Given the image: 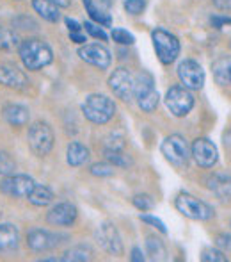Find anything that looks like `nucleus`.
<instances>
[{
  "label": "nucleus",
  "instance_id": "nucleus-1",
  "mask_svg": "<svg viewBox=\"0 0 231 262\" xmlns=\"http://www.w3.org/2000/svg\"><path fill=\"white\" fill-rule=\"evenodd\" d=\"M18 54L23 62V66L31 72H38L43 70L45 66H48L54 61V52L50 49L48 43H45L43 39H25L18 47Z\"/></svg>",
  "mask_w": 231,
  "mask_h": 262
},
{
  "label": "nucleus",
  "instance_id": "nucleus-2",
  "mask_svg": "<svg viewBox=\"0 0 231 262\" xmlns=\"http://www.w3.org/2000/svg\"><path fill=\"white\" fill-rule=\"evenodd\" d=\"M82 113L86 120L96 125H105L116 114V104L105 95H89L82 102Z\"/></svg>",
  "mask_w": 231,
  "mask_h": 262
},
{
  "label": "nucleus",
  "instance_id": "nucleus-3",
  "mask_svg": "<svg viewBox=\"0 0 231 262\" xmlns=\"http://www.w3.org/2000/svg\"><path fill=\"white\" fill-rule=\"evenodd\" d=\"M174 205L178 212H182L185 217L194 221H210L215 216L214 207H210L207 202L199 200V198L189 193H179L174 200Z\"/></svg>",
  "mask_w": 231,
  "mask_h": 262
},
{
  "label": "nucleus",
  "instance_id": "nucleus-4",
  "mask_svg": "<svg viewBox=\"0 0 231 262\" xmlns=\"http://www.w3.org/2000/svg\"><path fill=\"white\" fill-rule=\"evenodd\" d=\"M151 41L153 49L157 52V57L162 64H171L176 61V57L179 55V41L174 34H171L166 29L157 27L151 32Z\"/></svg>",
  "mask_w": 231,
  "mask_h": 262
},
{
  "label": "nucleus",
  "instance_id": "nucleus-5",
  "mask_svg": "<svg viewBox=\"0 0 231 262\" xmlns=\"http://www.w3.org/2000/svg\"><path fill=\"white\" fill-rule=\"evenodd\" d=\"M160 152L166 157L167 162H171L176 168H183L187 166L190 159V146L187 139L179 134H171L160 145Z\"/></svg>",
  "mask_w": 231,
  "mask_h": 262
},
{
  "label": "nucleus",
  "instance_id": "nucleus-6",
  "mask_svg": "<svg viewBox=\"0 0 231 262\" xmlns=\"http://www.w3.org/2000/svg\"><path fill=\"white\" fill-rule=\"evenodd\" d=\"M27 143L31 146V150L38 157H45L52 152L54 148V132L50 128L48 123L43 121H36L29 127L27 134Z\"/></svg>",
  "mask_w": 231,
  "mask_h": 262
},
{
  "label": "nucleus",
  "instance_id": "nucleus-7",
  "mask_svg": "<svg viewBox=\"0 0 231 262\" xmlns=\"http://www.w3.org/2000/svg\"><path fill=\"white\" fill-rule=\"evenodd\" d=\"M134 98H137V104L142 111L146 113H153V111L159 107L160 97L159 91L155 90V82H153V77L149 73H141V75L135 79V91Z\"/></svg>",
  "mask_w": 231,
  "mask_h": 262
},
{
  "label": "nucleus",
  "instance_id": "nucleus-8",
  "mask_svg": "<svg viewBox=\"0 0 231 262\" xmlns=\"http://www.w3.org/2000/svg\"><path fill=\"white\" fill-rule=\"evenodd\" d=\"M194 95L185 86H171L166 93V105L171 114L176 118H183L192 111L194 107Z\"/></svg>",
  "mask_w": 231,
  "mask_h": 262
},
{
  "label": "nucleus",
  "instance_id": "nucleus-9",
  "mask_svg": "<svg viewBox=\"0 0 231 262\" xmlns=\"http://www.w3.org/2000/svg\"><path fill=\"white\" fill-rule=\"evenodd\" d=\"M109 88L112 93L116 95L119 100L132 102L134 100V91H135V79L126 68H117L109 77Z\"/></svg>",
  "mask_w": 231,
  "mask_h": 262
},
{
  "label": "nucleus",
  "instance_id": "nucleus-10",
  "mask_svg": "<svg viewBox=\"0 0 231 262\" xmlns=\"http://www.w3.org/2000/svg\"><path fill=\"white\" fill-rule=\"evenodd\" d=\"M178 77L187 90H201L204 86V70L194 59H185L178 64Z\"/></svg>",
  "mask_w": 231,
  "mask_h": 262
},
{
  "label": "nucleus",
  "instance_id": "nucleus-11",
  "mask_svg": "<svg viewBox=\"0 0 231 262\" xmlns=\"http://www.w3.org/2000/svg\"><path fill=\"white\" fill-rule=\"evenodd\" d=\"M36 182L27 175H6L0 182V193L13 198H27Z\"/></svg>",
  "mask_w": 231,
  "mask_h": 262
},
{
  "label": "nucleus",
  "instance_id": "nucleus-12",
  "mask_svg": "<svg viewBox=\"0 0 231 262\" xmlns=\"http://www.w3.org/2000/svg\"><path fill=\"white\" fill-rule=\"evenodd\" d=\"M190 156L201 168H214L219 161L217 146L207 138H197L190 146Z\"/></svg>",
  "mask_w": 231,
  "mask_h": 262
},
{
  "label": "nucleus",
  "instance_id": "nucleus-13",
  "mask_svg": "<svg viewBox=\"0 0 231 262\" xmlns=\"http://www.w3.org/2000/svg\"><path fill=\"white\" fill-rule=\"evenodd\" d=\"M94 237H96L98 245L111 255H123V241H121L119 232L112 223L100 225L94 232Z\"/></svg>",
  "mask_w": 231,
  "mask_h": 262
},
{
  "label": "nucleus",
  "instance_id": "nucleus-14",
  "mask_svg": "<svg viewBox=\"0 0 231 262\" xmlns=\"http://www.w3.org/2000/svg\"><path fill=\"white\" fill-rule=\"evenodd\" d=\"M79 57L82 59L84 62L87 64H93L100 70H107L112 62V57H111V52L105 49L104 45L100 43H93V45H84L79 49Z\"/></svg>",
  "mask_w": 231,
  "mask_h": 262
},
{
  "label": "nucleus",
  "instance_id": "nucleus-15",
  "mask_svg": "<svg viewBox=\"0 0 231 262\" xmlns=\"http://www.w3.org/2000/svg\"><path fill=\"white\" fill-rule=\"evenodd\" d=\"M59 239L61 235L54 234L50 230H45V228H31L27 232V246L34 252H46V250H52L59 245Z\"/></svg>",
  "mask_w": 231,
  "mask_h": 262
},
{
  "label": "nucleus",
  "instance_id": "nucleus-16",
  "mask_svg": "<svg viewBox=\"0 0 231 262\" xmlns=\"http://www.w3.org/2000/svg\"><path fill=\"white\" fill-rule=\"evenodd\" d=\"M79 210L69 202H61V204L54 205L46 214V221L54 227H71L76 221Z\"/></svg>",
  "mask_w": 231,
  "mask_h": 262
},
{
  "label": "nucleus",
  "instance_id": "nucleus-17",
  "mask_svg": "<svg viewBox=\"0 0 231 262\" xmlns=\"http://www.w3.org/2000/svg\"><path fill=\"white\" fill-rule=\"evenodd\" d=\"M0 84L11 90H25L29 86V79L20 68L11 62H0Z\"/></svg>",
  "mask_w": 231,
  "mask_h": 262
},
{
  "label": "nucleus",
  "instance_id": "nucleus-18",
  "mask_svg": "<svg viewBox=\"0 0 231 262\" xmlns=\"http://www.w3.org/2000/svg\"><path fill=\"white\" fill-rule=\"evenodd\" d=\"M207 186L219 200H231V175L214 173L207 179Z\"/></svg>",
  "mask_w": 231,
  "mask_h": 262
},
{
  "label": "nucleus",
  "instance_id": "nucleus-19",
  "mask_svg": "<svg viewBox=\"0 0 231 262\" xmlns=\"http://www.w3.org/2000/svg\"><path fill=\"white\" fill-rule=\"evenodd\" d=\"M4 120L13 127H25L31 120V113L25 105L9 104L4 107Z\"/></svg>",
  "mask_w": 231,
  "mask_h": 262
},
{
  "label": "nucleus",
  "instance_id": "nucleus-20",
  "mask_svg": "<svg viewBox=\"0 0 231 262\" xmlns=\"http://www.w3.org/2000/svg\"><path fill=\"white\" fill-rule=\"evenodd\" d=\"M18 243H20L18 228L11 223L0 225V252H13L18 248Z\"/></svg>",
  "mask_w": 231,
  "mask_h": 262
},
{
  "label": "nucleus",
  "instance_id": "nucleus-21",
  "mask_svg": "<svg viewBox=\"0 0 231 262\" xmlns=\"http://www.w3.org/2000/svg\"><path fill=\"white\" fill-rule=\"evenodd\" d=\"M214 79L221 86H231V55H222L212 64Z\"/></svg>",
  "mask_w": 231,
  "mask_h": 262
},
{
  "label": "nucleus",
  "instance_id": "nucleus-22",
  "mask_svg": "<svg viewBox=\"0 0 231 262\" xmlns=\"http://www.w3.org/2000/svg\"><path fill=\"white\" fill-rule=\"evenodd\" d=\"M32 7H34V11L43 20L50 21V24H57L61 20L59 6L56 2H52V0H32Z\"/></svg>",
  "mask_w": 231,
  "mask_h": 262
},
{
  "label": "nucleus",
  "instance_id": "nucleus-23",
  "mask_svg": "<svg viewBox=\"0 0 231 262\" xmlns=\"http://www.w3.org/2000/svg\"><path fill=\"white\" fill-rule=\"evenodd\" d=\"M89 159V148L84 146L82 143L73 141L68 145V150H66V161H68L69 166H82L87 162Z\"/></svg>",
  "mask_w": 231,
  "mask_h": 262
},
{
  "label": "nucleus",
  "instance_id": "nucleus-24",
  "mask_svg": "<svg viewBox=\"0 0 231 262\" xmlns=\"http://www.w3.org/2000/svg\"><path fill=\"white\" fill-rule=\"evenodd\" d=\"M84 7H86L89 18L94 24L101 25V27H112V18L104 7H98L93 0H84Z\"/></svg>",
  "mask_w": 231,
  "mask_h": 262
},
{
  "label": "nucleus",
  "instance_id": "nucleus-25",
  "mask_svg": "<svg viewBox=\"0 0 231 262\" xmlns=\"http://www.w3.org/2000/svg\"><path fill=\"white\" fill-rule=\"evenodd\" d=\"M146 255L151 260H166L167 259V250L162 239H159L157 235H148L146 237Z\"/></svg>",
  "mask_w": 231,
  "mask_h": 262
},
{
  "label": "nucleus",
  "instance_id": "nucleus-26",
  "mask_svg": "<svg viewBox=\"0 0 231 262\" xmlns=\"http://www.w3.org/2000/svg\"><path fill=\"white\" fill-rule=\"evenodd\" d=\"M27 198L36 207H46V205H50L54 202V193L46 186H38V184H36Z\"/></svg>",
  "mask_w": 231,
  "mask_h": 262
},
{
  "label": "nucleus",
  "instance_id": "nucleus-27",
  "mask_svg": "<svg viewBox=\"0 0 231 262\" xmlns=\"http://www.w3.org/2000/svg\"><path fill=\"white\" fill-rule=\"evenodd\" d=\"M18 45H20V41H18L16 32L0 27V50H13Z\"/></svg>",
  "mask_w": 231,
  "mask_h": 262
},
{
  "label": "nucleus",
  "instance_id": "nucleus-28",
  "mask_svg": "<svg viewBox=\"0 0 231 262\" xmlns=\"http://www.w3.org/2000/svg\"><path fill=\"white\" fill-rule=\"evenodd\" d=\"M89 259H91V250L84 245L68 250V252L64 253V257H61V260H80V262L89 260Z\"/></svg>",
  "mask_w": 231,
  "mask_h": 262
},
{
  "label": "nucleus",
  "instance_id": "nucleus-29",
  "mask_svg": "<svg viewBox=\"0 0 231 262\" xmlns=\"http://www.w3.org/2000/svg\"><path fill=\"white\" fill-rule=\"evenodd\" d=\"M105 159H107L111 164L114 166H121V168H126L128 164H130V157L124 156L123 150H107L105 148Z\"/></svg>",
  "mask_w": 231,
  "mask_h": 262
},
{
  "label": "nucleus",
  "instance_id": "nucleus-30",
  "mask_svg": "<svg viewBox=\"0 0 231 262\" xmlns=\"http://www.w3.org/2000/svg\"><path fill=\"white\" fill-rule=\"evenodd\" d=\"M114 168H116L114 164L105 161V162H96V164H93L89 168V171H91V175H94V177H112L114 175Z\"/></svg>",
  "mask_w": 231,
  "mask_h": 262
},
{
  "label": "nucleus",
  "instance_id": "nucleus-31",
  "mask_svg": "<svg viewBox=\"0 0 231 262\" xmlns=\"http://www.w3.org/2000/svg\"><path fill=\"white\" fill-rule=\"evenodd\" d=\"M201 260L204 262H226L228 257L221 248H204L201 253Z\"/></svg>",
  "mask_w": 231,
  "mask_h": 262
},
{
  "label": "nucleus",
  "instance_id": "nucleus-32",
  "mask_svg": "<svg viewBox=\"0 0 231 262\" xmlns=\"http://www.w3.org/2000/svg\"><path fill=\"white\" fill-rule=\"evenodd\" d=\"M16 169V162L7 152H0V175H13Z\"/></svg>",
  "mask_w": 231,
  "mask_h": 262
},
{
  "label": "nucleus",
  "instance_id": "nucleus-33",
  "mask_svg": "<svg viewBox=\"0 0 231 262\" xmlns=\"http://www.w3.org/2000/svg\"><path fill=\"white\" fill-rule=\"evenodd\" d=\"M112 39H114L117 45H134L135 43L134 34H130V32L124 31V29H114V31H112Z\"/></svg>",
  "mask_w": 231,
  "mask_h": 262
},
{
  "label": "nucleus",
  "instance_id": "nucleus-34",
  "mask_svg": "<svg viewBox=\"0 0 231 262\" xmlns=\"http://www.w3.org/2000/svg\"><path fill=\"white\" fill-rule=\"evenodd\" d=\"M123 7H124V11H126L128 14H132V16H137V14H141L142 11L146 9V0H124Z\"/></svg>",
  "mask_w": 231,
  "mask_h": 262
},
{
  "label": "nucleus",
  "instance_id": "nucleus-35",
  "mask_svg": "<svg viewBox=\"0 0 231 262\" xmlns=\"http://www.w3.org/2000/svg\"><path fill=\"white\" fill-rule=\"evenodd\" d=\"M132 202H134L135 207H137L139 210H142V212H146V210L155 207V202H153V198L149 196V194H135Z\"/></svg>",
  "mask_w": 231,
  "mask_h": 262
},
{
  "label": "nucleus",
  "instance_id": "nucleus-36",
  "mask_svg": "<svg viewBox=\"0 0 231 262\" xmlns=\"http://www.w3.org/2000/svg\"><path fill=\"white\" fill-rule=\"evenodd\" d=\"M139 220L142 221V223H148V225H151V227H155L159 232H162V234H167V228H166V223H164L160 217H157V216H151V214H141L139 216Z\"/></svg>",
  "mask_w": 231,
  "mask_h": 262
},
{
  "label": "nucleus",
  "instance_id": "nucleus-37",
  "mask_svg": "<svg viewBox=\"0 0 231 262\" xmlns=\"http://www.w3.org/2000/svg\"><path fill=\"white\" fill-rule=\"evenodd\" d=\"M82 27L86 29L87 34L93 36L94 39H101V41H107V34H105V31L101 29V25L98 27V25L93 24V21H86V24H84Z\"/></svg>",
  "mask_w": 231,
  "mask_h": 262
},
{
  "label": "nucleus",
  "instance_id": "nucleus-38",
  "mask_svg": "<svg viewBox=\"0 0 231 262\" xmlns=\"http://www.w3.org/2000/svg\"><path fill=\"white\" fill-rule=\"evenodd\" d=\"M215 245H217V248H221L224 253H231V234H228V232L219 234L217 237H215Z\"/></svg>",
  "mask_w": 231,
  "mask_h": 262
},
{
  "label": "nucleus",
  "instance_id": "nucleus-39",
  "mask_svg": "<svg viewBox=\"0 0 231 262\" xmlns=\"http://www.w3.org/2000/svg\"><path fill=\"white\" fill-rule=\"evenodd\" d=\"M105 148L107 150H123L124 148V138L121 136H111L105 139Z\"/></svg>",
  "mask_w": 231,
  "mask_h": 262
},
{
  "label": "nucleus",
  "instance_id": "nucleus-40",
  "mask_svg": "<svg viewBox=\"0 0 231 262\" xmlns=\"http://www.w3.org/2000/svg\"><path fill=\"white\" fill-rule=\"evenodd\" d=\"M210 24L214 25L215 29H222L226 25H231V16H222V14H214L210 18Z\"/></svg>",
  "mask_w": 231,
  "mask_h": 262
},
{
  "label": "nucleus",
  "instance_id": "nucleus-41",
  "mask_svg": "<svg viewBox=\"0 0 231 262\" xmlns=\"http://www.w3.org/2000/svg\"><path fill=\"white\" fill-rule=\"evenodd\" d=\"M212 4H214L219 11H228V13L231 11V0H212Z\"/></svg>",
  "mask_w": 231,
  "mask_h": 262
},
{
  "label": "nucleus",
  "instance_id": "nucleus-42",
  "mask_svg": "<svg viewBox=\"0 0 231 262\" xmlns=\"http://www.w3.org/2000/svg\"><path fill=\"white\" fill-rule=\"evenodd\" d=\"M132 260L134 262H142V260H146V253L142 252L141 248H137V246H135L134 250H132V257H130Z\"/></svg>",
  "mask_w": 231,
  "mask_h": 262
},
{
  "label": "nucleus",
  "instance_id": "nucleus-43",
  "mask_svg": "<svg viewBox=\"0 0 231 262\" xmlns=\"http://www.w3.org/2000/svg\"><path fill=\"white\" fill-rule=\"evenodd\" d=\"M69 38H71V41L79 43V45H82V43H86V36H84L80 31H73V32H69Z\"/></svg>",
  "mask_w": 231,
  "mask_h": 262
},
{
  "label": "nucleus",
  "instance_id": "nucleus-44",
  "mask_svg": "<svg viewBox=\"0 0 231 262\" xmlns=\"http://www.w3.org/2000/svg\"><path fill=\"white\" fill-rule=\"evenodd\" d=\"M66 25H68L69 32H73V31H82V25H80L76 20H71V18H66Z\"/></svg>",
  "mask_w": 231,
  "mask_h": 262
},
{
  "label": "nucleus",
  "instance_id": "nucleus-45",
  "mask_svg": "<svg viewBox=\"0 0 231 262\" xmlns=\"http://www.w3.org/2000/svg\"><path fill=\"white\" fill-rule=\"evenodd\" d=\"M52 2H56L59 7H68L69 6V0H52Z\"/></svg>",
  "mask_w": 231,
  "mask_h": 262
},
{
  "label": "nucleus",
  "instance_id": "nucleus-46",
  "mask_svg": "<svg viewBox=\"0 0 231 262\" xmlns=\"http://www.w3.org/2000/svg\"><path fill=\"white\" fill-rule=\"evenodd\" d=\"M229 47H231V43H229Z\"/></svg>",
  "mask_w": 231,
  "mask_h": 262
},
{
  "label": "nucleus",
  "instance_id": "nucleus-47",
  "mask_svg": "<svg viewBox=\"0 0 231 262\" xmlns=\"http://www.w3.org/2000/svg\"><path fill=\"white\" fill-rule=\"evenodd\" d=\"M229 225H231V223H229Z\"/></svg>",
  "mask_w": 231,
  "mask_h": 262
}]
</instances>
